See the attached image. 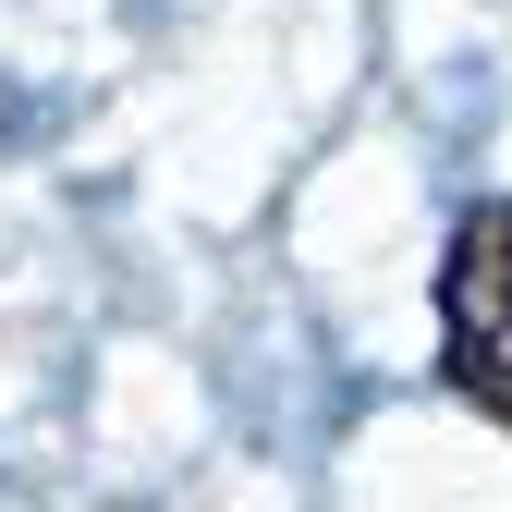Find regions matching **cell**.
<instances>
[{"mask_svg": "<svg viewBox=\"0 0 512 512\" xmlns=\"http://www.w3.org/2000/svg\"><path fill=\"white\" fill-rule=\"evenodd\" d=\"M439 378L512 427V196H476L439 232Z\"/></svg>", "mask_w": 512, "mask_h": 512, "instance_id": "6da1fadb", "label": "cell"}]
</instances>
